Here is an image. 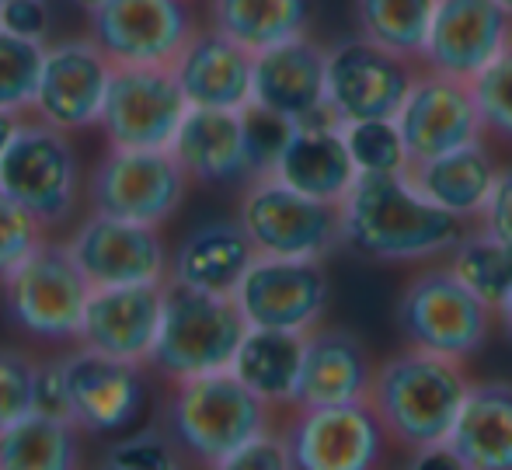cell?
<instances>
[{"label": "cell", "instance_id": "1", "mask_svg": "<svg viewBox=\"0 0 512 470\" xmlns=\"http://www.w3.org/2000/svg\"><path fill=\"white\" fill-rule=\"evenodd\" d=\"M338 230L373 262H422L446 255L467 220L425 199L405 171H359L338 202Z\"/></svg>", "mask_w": 512, "mask_h": 470}, {"label": "cell", "instance_id": "2", "mask_svg": "<svg viewBox=\"0 0 512 470\" xmlns=\"http://www.w3.org/2000/svg\"><path fill=\"white\" fill-rule=\"evenodd\" d=\"M464 359L408 349L373 370L366 401L373 404L387 439L408 453L436 450L467 390Z\"/></svg>", "mask_w": 512, "mask_h": 470}, {"label": "cell", "instance_id": "3", "mask_svg": "<svg viewBox=\"0 0 512 470\" xmlns=\"http://www.w3.org/2000/svg\"><path fill=\"white\" fill-rule=\"evenodd\" d=\"M272 425V408L230 370L175 380L164 408V436L182 460L227 467L244 443Z\"/></svg>", "mask_w": 512, "mask_h": 470}, {"label": "cell", "instance_id": "4", "mask_svg": "<svg viewBox=\"0 0 512 470\" xmlns=\"http://www.w3.org/2000/svg\"><path fill=\"white\" fill-rule=\"evenodd\" d=\"M248 335L241 307L234 293H206L164 279L161 321L143 363L171 383L185 376L230 370L241 338Z\"/></svg>", "mask_w": 512, "mask_h": 470}, {"label": "cell", "instance_id": "5", "mask_svg": "<svg viewBox=\"0 0 512 470\" xmlns=\"http://www.w3.org/2000/svg\"><path fill=\"white\" fill-rule=\"evenodd\" d=\"M7 321L35 342H77L88 279L70 258L67 244L39 241L4 279Z\"/></svg>", "mask_w": 512, "mask_h": 470}, {"label": "cell", "instance_id": "6", "mask_svg": "<svg viewBox=\"0 0 512 470\" xmlns=\"http://www.w3.org/2000/svg\"><path fill=\"white\" fill-rule=\"evenodd\" d=\"M81 168L67 133L42 119H21L0 150V192H7L42 227L63 223L77 206Z\"/></svg>", "mask_w": 512, "mask_h": 470}, {"label": "cell", "instance_id": "7", "mask_svg": "<svg viewBox=\"0 0 512 470\" xmlns=\"http://www.w3.org/2000/svg\"><path fill=\"white\" fill-rule=\"evenodd\" d=\"M398 328L411 349L467 359L488 342L495 310L453 276L450 265H443L405 286L398 300Z\"/></svg>", "mask_w": 512, "mask_h": 470}, {"label": "cell", "instance_id": "8", "mask_svg": "<svg viewBox=\"0 0 512 470\" xmlns=\"http://www.w3.org/2000/svg\"><path fill=\"white\" fill-rule=\"evenodd\" d=\"M237 223L248 234L255 255L269 258H317L321 262L338 241V206L297 188L283 185L276 175H258L244 182Z\"/></svg>", "mask_w": 512, "mask_h": 470}, {"label": "cell", "instance_id": "9", "mask_svg": "<svg viewBox=\"0 0 512 470\" xmlns=\"http://www.w3.org/2000/svg\"><path fill=\"white\" fill-rule=\"evenodd\" d=\"M91 35L112 67H175L199 32L189 0H98Z\"/></svg>", "mask_w": 512, "mask_h": 470}, {"label": "cell", "instance_id": "10", "mask_svg": "<svg viewBox=\"0 0 512 470\" xmlns=\"http://www.w3.org/2000/svg\"><path fill=\"white\" fill-rule=\"evenodd\" d=\"M185 112L189 101L171 67H112L98 126L108 147L168 150Z\"/></svg>", "mask_w": 512, "mask_h": 470}, {"label": "cell", "instance_id": "11", "mask_svg": "<svg viewBox=\"0 0 512 470\" xmlns=\"http://www.w3.org/2000/svg\"><path fill=\"white\" fill-rule=\"evenodd\" d=\"M283 439L290 464L304 470H370L387 457V432L370 401L293 408Z\"/></svg>", "mask_w": 512, "mask_h": 470}, {"label": "cell", "instance_id": "12", "mask_svg": "<svg viewBox=\"0 0 512 470\" xmlns=\"http://www.w3.org/2000/svg\"><path fill=\"white\" fill-rule=\"evenodd\" d=\"M418 74L411 56L380 49L370 39H345L324 56V101L338 122L394 119Z\"/></svg>", "mask_w": 512, "mask_h": 470}, {"label": "cell", "instance_id": "13", "mask_svg": "<svg viewBox=\"0 0 512 470\" xmlns=\"http://www.w3.org/2000/svg\"><path fill=\"white\" fill-rule=\"evenodd\" d=\"M189 192V178L171 150H119L108 147L88 185L91 209L119 220L161 227Z\"/></svg>", "mask_w": 512, "mask_h": 470}, {"label": "cell", "instance_id": "14", "mask_svg": "<svg viewBox=\"0 0 512 470\" xmlns=\"http://www.w3.org/2000/svg\"><path fill=\"white\" fill-rule=\"evenodd\" d=\"M328 272L317 258L255 255L234 286L248 328L310 331L328 310Z\"/></svg>", "mask_w": 512, "mask_h": 470}, {"label": "cell", "instance_id": "15", "mask_svg": "<svg viewBox=\"0 0 512 470\" xmlns=\"http://www.w3.org/2000/svg\"><path fill=\"white\" fill-rule=\"evenodd\" d=\"M512 39V18L495 0H436L415 63L471 84Z\"/></svg>", "mask_w": 512, "mask_h": 470}, {"label": "cell", "instance_id": "16", "mask_svg": "<svg viewBox=\"0 0 512 470\" xmlns=\"http://www.w3.org/2000/svg\"><path fill=\"white\" fill-rule=\"evenodd\" d=\"M391 122L405 143L408 164L446 154V150L485 136L471 84L425 67H418L415 81H411L405 101L398 105Z\"/></svg>", "mask_w": 512, "mask_h": 470}, {"label": "cell", "instance_id": "17", "mask_svg": "<svg viewBox=\"0 0 512 470\" xmlns=\"http://www.w3.org/2000/svg\"><path fill=\"white\" fill-rule=\"evenodd\" d=\"M88 286H136L168 279V248L150 223L91 213L67 241Z\"/></svg>", "mask_w": 512, "mask_h": 470}, {"label": "cell", "instance_id": "18", "mask_svg": "<svg viewBox=\"0 0 512 470\" xmlns=\"http://www.w3.org/2000/svg\"><path fill=\"white\" fill-rule=\"evenodd\" d=\"M112 63L91 39H63L42 49L39 84L32 94L35 119L77 133L98 122Z\"/></svg>", "mask_w": 512, "mask_h": 470}, {"label": "cell", "instance_id": "19", "mask_svg": "<svg viewBox=\"0 0 512 470\" xmlns=\"http://www.w3.org/2000/svg\"><path fill=\"white\" fill-rule=\"evenodd\" d=\"M63 373H67L77 432L112 436L140 418L143 401H147L140 363L102 356V352L81 345V352L63 356Z\"/></svg>", "mask_w": 512, "mask_h": 470}, {"label": "cell", "instance_id": "20", "mask_svg": "<svg viewBox=\"0 0 512 470\" xmlns=\"http://www.w3.org/2000/svg\"><path fill=\"white\" fill-rule=\"evenodd\" d=\"M164 282H136V286H95L84 303L77 342L102 356L143 363L154 345L161 321Z\"/></svg>", "mask_w": 512, "mask_h": 470}, {"label": "cell", "instance_id": "21", "mask_svg": "<svg viewBox=\"0 0 512 470\" xmlns=\"http://www.w3.org/2000/svg\"><path fill=\"white\" fill-rule=\"evenodd\" d=\"M171 157L189 182L241 185L251 182L248 140H244L241 108H192L182 115L171 140Z\"/></svg>", "mask_w": 512, "mask_h": 470}, {"label": "cell", "instance_id": "22", "mask_svg": "<svg viewBox=\"0 0 512 470\" xmlns=\"http://www.w3.org/2000/svg\"><path fill=\"white\" fill-rule=\"evenodd\" d=\"M370 349L345 328H310L304 331V352H300V373L293 387L290 408L310 404H342L366 401L373 383Z\"/></svg>", "mask_w": 512, "mask_h": 470}, {"label": "cell", "instance_id": "23", "mask_svg": "<svg viewBox=\"0 0 512 470\" xmlns=\"http://www.w3.org/2000/svg\"><path fill=\"white\" fill-rule=\"evenodd\" d=\"M324 56L307 35H293L269 49L251 53V105L300 122L324 105Z\"/></svg>", "mask_w": 512, "mask_h": 470}, {"label": "cell", "instance_id": "24", "mask_svg": "<svg viewBox=\"0 0 512 470\" xmlns=\"http://www.w3.org/2000/svg\"><path fill=\"white\" fill-rule=\"evenodd\" d=\"M439 446L453 467L512 470V383H467Z\"/></svg>", "mask_w": 512, "mask_h": 470}, {"label": "cell", "instance_id": "25", "mask_svg": "<svg viewBox=\"0 0 512 470\" xmlns=\"http://www.w3.org/2000/svg\"><path fill=\"white\" fill-rule=\"evenodd\" d=\"M269 175H276L283 185L297 188L310 199L338 206L359 171L352 164L349 147H345L342 126H297V122H290V133H286Z\"/></svg>", "mask_w": 512, "mask_h": 470}, {"label": "cell", "instance_id": "26", "mask_svg": "<svg viewBox=\"0 0 512 470\" xmlns=\"http://www.w3.org/2000/svg\"><path fill=\"white\" fill-rule=\"evenodd\" d=\"M171 70L192 108H244L251 101V53L216 28L192 35Z\"/></svg>", "mask_w": 512, "mask_h": 470}, {"label": "cell", "instance_id": "27", "mask_svg": "<svg viewBox=\"0 0 512 470\" xmlns=\"http://www.w3.org/2000/svg\"><path fill=\"white\" fill-rule=\"evenodd\" d=\"M251 258L255 248L237 220L203 223L178 244L175 258L168 262V279L206 293H234Z\"/></svg>", "mask_w": 512, "mask_h": 470}, {"label": "cell", "instance_id": "28", "mask_svg": "<svg viewBox=\"0 0 512 470\" xmlns=\"http://www.w3.org/2000/svg\"><path fill=\"white\" fill-rule=\"evenodd\" d=\"M405 175L439 209L460 216V220H471V216H478L481 202L488 195V185L495 178V161L485 143L471 140L464 147L446 150V154L411 161Z\"/></svg>", "mask_w": 512, "mask_h": 470}, {"label": "cell", "instance_id": "29", "mask_svg": "<svg viewBox=\"0 0 512 470\" xmlns=\"http://www.w3.org/2000/svg\"><path fill=\"white\" fill-rule=\"evenodd\" d=\"M300 352H304V331L248 328L230 359V373L248 390H255L269 408H290Z\"/></svg>", "mask_w": 512, "mask_h": 470}, {"label": "cell", "instance_id": "30", "mask_svg": "<svg viewBox=\"0 0 512 470\" xmlns=\"http://www.w3.org/2000/svg\"><path fill=\"white\" fill-rule=\"evenodd\" d=\"M209 18V28L248 53H258L307 32L310 0H213Z\"/></svg>", "mask_w": 512, "mask_h": 470}, {"label": "cell", "instance_id": "31", "mask_svg": "<svg viewBox=\"0 0 512 470\" xmlns=\"http://www.w3.org/2000/svg\"><path fill=\"white\" fill-rule=\"evenodd\" d=\"M81 432L35 411L0 425V467L7 470H67L81 464Z\"/></svg>", "mask_w": 512, "mask_h": 470}, {"label": "cell", "instance_id": "32", "mask_svg": "<svg viewBox=\"0 0 512 470\" xmlns=\"http://www.w3.org/2000/svg\"><path fill=\"white\" fill-rule=\"evenodd\" d=\"M450 272L499 314L512 296V244L499 241L485 227L464 230L450 248Z\"/></svg>", "mask_w": 512, "mask_h": 470}, {"label": "cell", "instance_id": "33", "mask_svg": "<svg viewBox=\"0 0 512 470\" xmlns=\"http://www.w3.org/2000/svg\"><path fill=\"white\" fill-rule=\"evenodd\" d=\"M432 4L436 0H356L359 35L377 42L380 49L415 60L429 28Z\"/></svg>", "mask_w": 512, "mask_h": 470}, {"label": "cell", "instance_id": "34", "mask_svg": "<svg viewBox=\"0 0 512 470\" xmlns=\"http://www.w3.org/2000/svg\"><path fill=\"white\" fill-rule=\"evenodd\" d=\"M42 42L0 28V112H28L39 84Z\"/></svg>", "mask_w": 512, "mask_h": 470}, {"label": "cell", "instance_id": "35", "mask_svg": "<svg viewBox=\"0 0 512 470\" xmlns=\"http://www.w3.org/2000/svg\"><path fill=\"white\" fill-rule=\"evenodd\" d=\"M481 133L512 143V39L499 56L471 81Z\"/></svg>", "mask_w": 512, "mask_h": 470}, {"label": "cell", "instance_id": "36", "mask_svg": "<svg viewBox=\"0 0 512 470\" xmlns=\"http://www.w3.org/2000/svg\"><path fill=\"white\" fill-rule=\"evenodd\" d=\"M342 136H345V147H349L356 171H387V175H391V171L408 168L405 143H401L391 119L345 122Z\"/></svg>", "mask_w": 512, "mask_h": 470}, {"label": "cell", "instance_id": "37", "mask_svg": "<svg viewBox=\"0 0 512 470\" xmlns=\"http://www.w3.org/2000/svg\"><path fill=\"white\" fill-rule=\"evenodd\" d=\"M46 227L28 209H21L7 192H0V279L42 241Z\"/></svg>", "mask_w": 512, "mask_h": 470}, {"label": "cell", "instance_id": "38", "mask_svg": "<svg viewBox=\"0 0 512 470\" xmlns=\"http://www.w3.org/2000/svg\"><path fill=\"white\" fill-rule=\"evenodd\" d=\"M241 122H244V140H248L251 171H255V178L269 175L272 161H276L279 147H283L286 133H290V122H286L283 115L251 105V101L241 108Z\"/></svg>", "mask_w": 512, "mask_h": 470}, {"label": "cell", "instance_id": "39", "mask_svg": "<svg viewBox=\"0 0 512 470\" xmlns=\"http://www.w3.org/2000/svg\"><path fill=\"white\" fill-rule=\"evenodd\" d=\"M32 373L35 359L0 349V425L32 411Z\"/></svg>", "mask_w": 512, "mask_h": 470}, {"label": "cell", "instance_id": "40", "mask_svg": "<svg viewBox=\"0 0 512 470\" xmlns=\"http://www.w3.org/2000/svg\"><path fill=\"white\" fill-rule=\"evenodd\" d=\"M32 411L53 422L74 425V411H70V390L67 373H63V359H46L35 363L32 373Z\"/></svg>", "mask_w": 512, "mask_h": 470}, {"label": "cell", "instance_id": "41", "mask_svg": "<svg viewBox=\"0 0 512 470\" xmlns=\"http://www.w3.org/2000/svg\"><path fill=\"white\" fill-rule=\"evenodd\" d=\"M178 460L175 446L168 443L164 432H143V436L122 439L112 453L108 464L112 467H171Z\"/></svg>", "mask_w": 512, "mask_h": 470}, {"label": "cell", "instance_id": "42", "mask_svg": "<svg viewBox=\"0 0 512 470\" xmlns=\"http://www.w3.org/2000/svg\"><path fill=\"white\" fill-rule=\"evenodd\" d=\"M478 227H485L499 241L512 244V164L509 168H495L488 195L478 209Z\"/></svg>", "mask_w": 512, "mask_h": 470}, {"label": "cell", "instance_id": "43", "mask_svg": "<svg viewBox=\"0 0 512 470\" xmlns=\"http://www.w3.org/2000/svg\"><path fill=\"white\" fill-rule=\"evenodd\" d=\"M0 28L21 35V39L42 42L49 32L46 0H0Z\"/></svg>", "mask_w": 512, "mask_h": 470}, {"label": "cell", "instance_id": "44", "mask_svg": "<svg viewBox=\"0 0 512 470\" xmlns=\"http://www.w3.org/2000/svg\"><path fill=\"white\" fill-rule=\"evenodd\" d=\"M227 467H293L290 450H286L283 432H272V425L265 432H258L251 443H244L234 457L227 460Z\"/></svg>", "mask_w": 512, "mask_h": 470}, {"label": "cell", "instance_id": "45", "mask_svg": "<svg viewBox=\"0 0 512 470\" xmlns=\"http://www.w3.org/2000/svg\"><path fill=\"white\" fill-rule=\"evenodd\" d=\"M21 122V112H0V150L7 147V140H11V133L18 129Z\"/></svg>", "mask_w": 512, "mask_h": 470}, {"label": "cell", "instance_id": "46", "mask_svg": "<svg viewBox=\"0 0 512 470\" xmlns=\"http://www.w3.org/2000/svg\"><path fill=\"white\" fill-rule=\"evenodd\" d=\"M495 317H499V321H502V331H506V338L512 342V296H509L506 303H502V310H499V314H495Z\"/></svg>", "mask_w": 512, "mask_h": 470}, {"label": "cell", "instance_id": "47", "mask_svg": "<svg viewBox=\"0 0 512 470\" xmlns=\"http://www.w3.org/2000/svg\"><path fill=\"white\" fill-rule=\"evenodd\" d=\"M495 4H499V7H502V11H506V14H509V18H512V0H495Z\"/></svg>", "mask_w": 512, "mask_h": 470}, {"label": "cell", "instance_id": "48", "mask_svg": "<svg viewBox=\"0 0 512 470\" xmlns=\"http://www.w3.org/2000/svg\"><path fill=\"white\" fill-rule=\"evenodd\" d=\"M77 4H81V7H88V11H91V7H95L98 0H77Z\"/></svg>", "mask_w": 512, "mask_h": 470}]
</instances>
